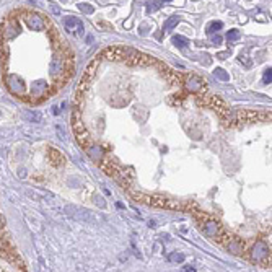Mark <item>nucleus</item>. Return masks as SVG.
<instances>
[{
	"label": "nucleus",
	"instance_id": "ddd939ff",
	"mask_svg": "<svg viewBox=\"0 0 272 272\" xmlns=\"http://www.w3.org/2000/svg\"><path fill=\"white\" fill-rule=\"evenodd\" d=\"M270 77H272V73H270V67H269V69L264 70V78H262L264 85H269L270 83Z\"/></svg>",
	"mask_w": 272,
	"mask_h": 272
},
{
	"label": "nucleus",
	"instance_id": "423d86ee",
	"mask_svg": "<svg viewBox=\"0 0 272 272\" xmlns=\"http://www.w3.org/2000/svg\"><path fill=\"white\" fill-rule=\"evenodd\" d=\"M222 28H223V23H222V21H212V23L207 25V30H205V31H207L209 36H212V35H215L217 31L222 30Z\"/></svg>",
	"mask_w": 272,
	"mask_h": 272
},
{
	"label": "nucleus",
	"instance_id": "f257e3e1",
	"mask_svg": "<svg viewBox=\"0 0 272 272\" xmlns=\"http://www.w3.org/2000/svg\"><path fill=\"white\" fill-rule=\"evenodd\" d=\"M249 259L262 267H270V246L266 241H256L249 249Z\"/></svg>",
	"mask_w": 272,
	"mask_h": 272
},
{
	"label": "nucleus",
	"instance_id": "6e6552de",
	"mask_svg": "<svg viewBox=\"0 0 272 272\" xmlns=\"http://www.w3.org/2000/svg\"><path fill=\"white\" fill-rule=\"evenodd\" d=\"M179 23V18L178 16H171V18H169L166 23H165V26H163V33H166V31H169V30H173L174 26H176Z\"/></svg>",
	"mask_w": 272,
	"mask_h": 272
},
{
	"label": "nucleus",
	"instance_id": "dca6fc26",
	"mask_svg": "<svg viewBox=\"0 0 272 272\" xmlns=\"http://www.w3.org/2000/svg\"><path fill=\"white\" fill-rule=\"evenodd\" d=\"M183 272H196V269L191 267V266H184V267H183Z\"/></svg>",
	"mask_w": 272,
	"mask_h": 272
},
{
	"label": "nucleus",
	"instance_id": "1a4fd4ad",
	"mask_svg": "<svg viewBox=\"0 0 272 272\" xmlns=\"http://www.w3.org/2000/svg\"><path fill=\"white\" fill-rule=\"evenodd\" d=\"M213 75L218 78V80H222V82H228L230 80V75L226 73L223 69H215L213 70Z\"/></svg>",
	"mask_w": 272,
	"mask_h": 272
},
{
	"label": "nucleus",
	"instance_id": "9d476101",
	"mask_svg": "<svg viewBox=\"0 0 272 272\" xmlns=\"http://www.w3.org/2000/svg\"><path fill=\"white\" fill-rule=\"evenodd\" d=\"M168 261H171V262H183L184 261V254L181 253H171L168 256Z\"/></svg>",
	"mask_w": 272,
	"mask_h": 272
},
{
	"label": "nucleus",
	"instance_id": "7ed1b4c3",
	"mask_svg": "<svg viewBox=\"0 0 272 272\" xmlns=\"http://www.w3.org/2000/svg\"><path fill=\"white\" fill-rule=\"evenodd\" d=\"M64 26H65V30L69 33H75L77 38H82L83 33H85L82 20L77 18V16H67V18L64 20Z\"/></svg>",
	"mask_w": 272,
	"mask_h": 272
},
{
	"label": "nucleus",
	"instance_id": "4468645a",
	"mask_svg": "<svg viewBox=\"0 0 272 272\" xmlns=\"http://www.w3.org/2000/svg\"><path fill=\"white\" fill-rule=\"evenodd\" d=\"M80 7V10L82 12H85V13H93V8H91V5H87V3H80L78 5Z\"/></svg>",
	"mask_w": 272,
	"mask_h": 272
},
{
	"label": "nucleus",
	"instance_id": "f8f14e48",
	"mask_svg": "<svg viewBox=\"0 0 272 272\" xmlns=\"http://www.w3.org/2000/svg\"><path fill=\"white\" fill-rule=\"evenodd\" d=\"M158 8H160V2H148L147 3V13L156 12Z\"/></svg>",
	"mask_w": 272,
	"mask_h": 272
},
{
	"label": "nucleus",
	"instance_id": "0eeeda50",
	"mask_svg": "<svg viewBox=\"0 0 272 272\" xmlns=\"http://www.w3.org/2000/svg\"><path fill=\"white\" fill-rule=\"evenodd\" d=\"M173 44L176 47H181V49H184V47H188L189 46V39H186V38H183V36H173Z\"/></svg>",
	"mask_w": 272,
	"mask_h": 272
},
{
	"label": "nucleus",
	"instance_id": "9b49d317",
	"mask_svg": "<svg viewBox=\"0 0 272 272\" xmlns=\"http://www.w3.org/2000/svg\"><path fill=\"white\" fill-rule=\"evenodd\" d=\"M226 39L228 41H236V39H240V31L238 30H230L226 33Z\"/></svg>",
	"mask_w": 272,
	"mask_h": 272
},
{
	"label": "nucleus",
	"instance_id": "39448f33",
	"mask_svg": "<svg viewBox=\"0 0 272 272\" xmlns=\"http://www.w3.org/2000/svg\"><path fill=\"white\" fill-rule=\"evenodd\" d=\"M49 158H51V163L54 166H62L64 165V156H62L60 152H57L55 148H49Z\"/></svg>",
	"mask_w": 272,
	"mask_h": 272
},
{
	"label": "nucleus",
	"instance_id": "f3484780",
	"mask_svg": "<svg viewBox=\"0 0 272 272\" xmlns=\"http://www.w3.org/2000/svg\"><path fill=\"white\" fill-rule=\"evenodd\" d=\"M163 2H171V0H163Z\"/></svg>",
	"mask_w": 272,
	"mask_h": 272
},
{
	"label": "nucleus",
	"instance_id": "2eb2a0df",
	"mask_svg": "<svg viewBox=\"0 0 272 272\" xmlns=\"http://www.w3.org/2000/svg\"><path fill=\"white\" fill-rule=\"evenodd\" d=\"M212 43L213 44H222V36H218V35H212Z\"/></svg>",
	"mask_w": 272,
	"mask_h": 272
},
{
	"label": "nucleus",
	"instance_id": "20e7f679",
	"mask_svg": "<svg viewBox=\"0 0 272 272\" xmlns=\"http://www.w3.org/2000/svg\"><path fill=\"white\" fill-rule=\"evenodd\" d=\"M225 248L228 249V251H230L231 254H235V256H243V254L246 253V246H245V241L238 240V238H231V236H230L228 243H226V245H225Z\"/></svg>",
	"mask_w": 272,
	"mask_h": 272
},
{
	"label": "nucleus",
	"instance_id": "f03ea898",
	"mask_svg": "<svg viewBox=\"0 0 272 272\" xmlns=\"http://www.w3.org/2000/svg\"><path fill=\"white\" fill-rule=\"evenodd\" d=\"M183 88L191 95H201L207 91V83L196 73H183Z\"/></svg>",
	"mask_w": 272,
	"mask_h": 272
}]
</instances>
